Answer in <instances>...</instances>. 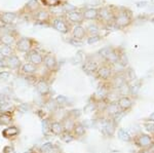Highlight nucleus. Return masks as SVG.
<instances>
[{"label":"nucleus","instance_id":"1","mask_svg":"<svg viewBox=\"0 0 154 153\" xmlns=\"http://www.w3.org/2000/svg\"><path fill=\"white\" fill-rule=\"evenodd\" d=\"M51 26L61 33H67L70 29L66 17H54L51 19Z\"/></svg>","mask_w":154,"mask_h":153},{"label":"nucleus","instance_id":"31","mask_svg":"<svg viewBox=\"0 0 154 153\" xmlns=\"http://www.w3.org/2000/svg\"><path fill=\"white\" fill-rule=\"evenodd\" d=\"M82 127H75V132L77 133V134H81V133H82Z\"/></svg>","mask_w":154,"mask_h":153},{"label":"nucleus","instance_id":"7","mask_svg":"<svg viewBox=\"0 0 154 153\" xmlns=\"http://www.w3.org/2000/svg\"><path fill=\"white\" fill-rule=\"evenodd\" d=\"M17 14L14 12H2L0 14V22L4 25H11L17 19Z\"/></svg>","mask_w":154,"mask_h":153},{"label":"nucleus","instance_id":"11","mask_svg":"<svg viewBox=\"0 0 154 153\" xmlns=\"http://www.w3.org/2000/svg\"><path fill=\"white\" fill-rule=\"evenodd\" d=\"M36 88L40 95H46L49 92V86L44 80H39L36 84Z\"/></svg>","mask_w":154,"mask_h":153},{"label":"nucleus","instance_id":"27","mask_svg":"<svg viewBox=\"0 0 154 153\" xmlns=\"http://www.w3.org/2000/svg\"><path fill=\"white\" fill-rule=\"evenodd\" d=\"M51 147H53V144H51V143H46V144H44L43 146L41 147V149H42V151L46 152L48 150L51 149Z\"/></svg>","mask_w":154,"mask_h":153},{"label":"nucleus","instance_id":"13","mask_svg":"<svg viewBox=\"0 0 154 153\" xmlns=\"http://www.w3.org/2000/svg\"><path fill=\"white\" fill-rule=\"evenodd\" d=\"M22 71L27 75H31V74H34L37 71V67L31 63H25L22 66Z\"/></svg>","mask_w":154,"mask_h":153},{"label":"nucleus","instance_id":"14","mask_svg":"<svg viewBox=\"0 0 154 153\" xmlns=\"http://www.w3.org/2000/svg\"><path fill=\"white\" fill-rule=\"evenodd\" d=\"M49 129H51V130L54 133V134H56V135H60V134H62V133H63V130H64V127H63V124H62L61 122H59V121H54V122L51 123V125H49Z\"/></svg>","mask_w":154,"mask_h":153},{"label":"nucleus","instance_id":"12","mask_svg":"<svg viewBox=\"0 0 154 153\" xmlns=\"http://www.w3.org/2000/svg\"><path fill=\"white\" fill-rule=\"evenodd\" d=\"M14 55V51H12V47L9 45H3L1 44L0 45V56L3 59H6L8 57Z\"/></svg>","mask_w":154,"mask_h":153},{"label":"nucleus","instance_id":"3","mask_svg":"<svg viewBox=\"0 0 154 153\" xmlns=\"http://www.w3.org/2000/svg\"><path fill=\"white\" fill-rule=\"evenodd\" d=\"M16 46L20 51L29 53V51L32 49V41H31V39H29V38L22 37V38H20L17 40Z\"/></svg>","mask_w":154,"mask_h":153},{"label":"nucleus","instance_id":"23","mask_svg":"<svg viewBox=\"0 0 154 153\" xmlns=\"http://www.w3.org/2000/svg\"><path fill=\"white\" fill-rule=\"evenodd\" d=\"M109 73H110V72H109V70H108V69H106V68L101 69L100 72H99V74H100V76H101V77H103V78L108 77Z\"/></svg>","mask_w":154,"mask_h":153},{"label":"nucleus","instance_id":"16","mask_svg":"<svg viewBox=\"0 0 154 153\" xmlns=\"http://www.w3.org/2000/svg\"><path fill=\"white\" fill-rule=\"evenodd\" d=\"M9 122H11V116L7 113H3L0 115V123L1 124H8Z\"/></svg>","mask_w":154,"mask_h":153},{"label":"nucleus","instance_id":"8","mask_svg":"<svg viewBox=\"0 0 154 153\" xmlns=\"http://www.w3.org/2000/svg\"><path fill=\"white\" fill-rule=\"evenodd\" d=\"M66 19L70 23H81V21H82V14L78 11H72L67 12Z\"/></svg>","mask_w":154,"mask_h":153},{"label":"nucleus","instance_id":"18","mask_svg":"<svg viewBox=\"0 0 154 153\" xmlns=\"http://www.w3.org/2000/svg\"><path fill=\"white\" fill-rule=\"evenodd\" d=\"M41 3L45 6H58L60 5V0H41Z\"/></svg>","mask_w":154,"mask_h":153},{"label":"nucleus","instance_id":"17","mask_svg":"<svg viewBox=\"0 0 154 153\" xmlns=\"http://www.w3.org/2000/svg\"><path fill=\"white\" fill-rule=\"evenodd\" d=\"M83 34H84V31H83V29L81 28V27H75V28H74L73 35H74V37H75V38L80 39L81 37L83 36Z\"/></svg>","mask_w":154,"mask_h":153},{"label":"nucleus","instance_id":"20","mask_svg":"<svg viewBox=\"0 0 154 153\" xmlns=\"http://www.w3.org/2000/svg\"><path fill=\"white\" fill-rule=\"evenodd\" d=\"M130 101L128 100V99H125V98H123V99H121L120 101H119V105L121 106L122 108H128V106H130Z\"/></svg>","mask_w":154,"mask_h":153},{"label":"nucleus","instance_id":"6","mask_svg":"<svg viewBox=\"0 0 154 153\" xmlns=\"http://www.w3.org/2000/svg\"><path fill=\"white\" fill-rule=\"evenodd\" d=\"M43 64H44V66L51 71L56 70L57 66H58L56 58H54L53 55H51V54H48V55H45L43 57Z\"/></svg>","mask_w":154,"mask_h":153},{"label":"nucleus","instance_id":"26","mask_svg":"<svg viewBox=\"0 0 154 153\" xmlns=\"http://www.w3.org/2000/svg\"><path fill=\"white\" fill-rule=\"evenodd\" d=\"M63 127L66 130H72V127H73V124H72V122L70 121V120L67 119L65 121V123H64Z\"/></svg>","mask_w":154,"mask_h":153},{"label":"nucleus","instance_id":"24","mask_svg":"<svg viewBox=\"0 0 154 153\" xmlns=\"http://www.w3.org/2000/svg\"><path fill=\"white\" fill-rule=\"evenodd\" d=\"M72 139H73L72 136L70 134H68V133H65V134L62 135V140L65 142H70V141H72Z\"/></svg>","mask_w":154,"mask_h":153},{"label":"nucleus","instance_id":"21","mask_svg":"<svg viewBox=\"0 0 154 153\" xmlns=\"http://www.w3.org/2000/svg\"><path fill=\"white\" fill-rule=\"evenodd\" d=\"M9 76H11V73H9L8 71H1V72H0V79H2V80L8 79Z\"/></svg>","mask_w":154,"mask_h":153},{"label":"nucleus","instance_id":"29","mask_svg":"<svg viewBox=\"0 0 154 153\" xmlns=\"http://www.w3.org/2000/svg\"><path fill=\"white\" fill-rule=\"evenodd\" d=\"M19 109H20V110H22V111H23V112H27V110H28V106L25 105V104H23V105L20 106Z\"/></svg>","mask_w":154,"mask_h":153},{"label":"nucleus","instance_id":"22","mask_svg":"<svg viewBox=\"0 0 154 153\" xmlns=\"http://www.w3.org/2000/svg\"><path fill=\"white\" fill-rule=\"evenodd\" d=\"M66 101H67V99H66L65 97H64V96H59V97L56 99V102H57V104H58V105H63V104H65Z\"/></svg>","mask_w":154,"mask_h":153},{"label":"nucleus","instance_id":"30","mask_svg":"<svg viewBox=\"0 0 154 153\" xmlns=\"http://www.w3.org/2000/svg\"><path fill=\"white\" fill-rule=\"evenodd\" d=\"M12 152H14L12 148H11V147H5V148H4V153H12Z\"/></svg>","mask_w":154,"mask_h":153},{"label":"nucleus","instance_id":"28","mask_svg":"<svg viewBox=\"0 0 154 153\" xmlns=\"http://www.w3.org/2000/svg\"><path fill=\"white\" fill-rule=\"evenodd\" d=\"M46 153H60V152H59V149H58V148L53 146V147L51 148V149L46 151Z\"/></svg>","mask_w":154,"mask_h":153},{"label":"nucleus","instance_id":"2","mask_svg":"<svg viewBox=\"0 0 154 153\" xmlns=\"http://www.w3.org/2000/svg\"><path fill=\"white\" fill-rule=\"evenodd\" d=\"M34 20L39 23H48L51 22V11H48V9H43L40 8L39 11H37L35 14H33Z\"/></svg>","mask_w":154,"mask_h":153},{"label":"nucleus","instance_id":"15","mask_svg":"<svg viewBox=\"0 0 154 153\" xmlns=\"http://www.w3.org/2000/svg\"><path fill=\"white\" fill-rule=\"evenodd\" d=\"M3 136L5 138H11V137H14L19 134V130L17 129L16 127H7L3 130Z\"/></svg>","mask_w":154,"mask_h":153},{"label":"nucleus","instance_id":"19","mask_svg":"<svg viewBox=\"0 0 154 153\" xmlns=\"http://www.w3.org/2000/svg\"><path fill=\"white\" fill-rule=\"evenodd\" d=\"M97 16V11H93V9H91V11H88L84 14V17L88 19H93L95 18V17Z\"/></svg>","mask_w":154,"mask_h":153},{"label":"nucleus","instance_id":"5","mask_svg":"<svg viewBox=\"0 0 154 153\" xmlns=\"http://www.w3.org/2000/svg\"><path fill=\"white\" fill-rule=\"evenodd\" d=\"M17 42L16 37L14 36V34L9 33V32H5V33H2L0 35V43L3 44V45H14Z\"/></svg>","mask_w":154,"mask_h":153},{"label":"nucleus","instance_id":"9","mask_svg":"<svg viewBox=\"0 0 154 153\" xmlns=\"http://www.w3.org/2000/svg\"><path fill=\"white\" fill-rule=\"evenodd\" d=\"M5 63H6L7 67H9L11 69H17L21 65V61H20V59L16 55H12L11 57H8V58H6Z\"/></svg>","mask_w":154,"mask_h":153},{"label":"nucleus","instance_id":"4","mask_svg":"<svg viewBox=\"0 0 154 153\" xmlns=\"http://www.w3.org/2000/svg\"><path fill=\"white\" fill-rule=\"evenodd\" d=\"M28 60L29 63L33 64L37 67V66L41 65L43 63V56L35 49H31L28 53Z\"/></svg>","mask_w":154,"mask_h":153},{"label":"nucleus","instance_id":"10","mask_svg":"<svg viewBox=\"0 0 154 153\" xmlns=\"http://www.w3.org/2000/svg\"><path fill=\"white\" fill-rule=\"evenodd\" d=\"M40 7V3L38 0H30L28 3L26 4V9L31 14H34L37 11H39Z\"/></svg>","mask_w":154,"mask_h":153},{"label":"nucleus","instance_id":"25","mask_svg":"<svg viewBox=\"0 0 154 153\" xmlns=\"http://www.w3.org/2000/svg\"><path fill=\"white\" fill-rule=\"evenodd\" d=\"M8 99L5 95H0V105H5V104H8Z\"/></svg>","mask_w":154,"mask_h":153}]
</instances>
